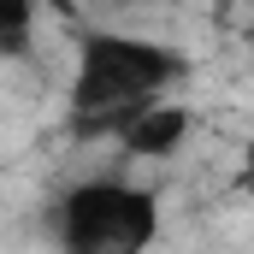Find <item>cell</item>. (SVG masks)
Returning a JSON list of instances; mask_svg holds the SVG:
<instances>
[{"label":"cell","instance_id":"obj_2","mask_svg":"<svg viewBox=\"0 0 254 254\" xmlns=\"http://www.w3.org/2000/svg\"><path fill=\"white\" fill-rule=\"evenodd\" d=\"M54 231L77 254H136L160 237V207L154 195L119 184V178H89L71 184L54 207Z\"/></svg>","mask_w":254,"mask_h":254},{"label":"cell","instance_id":"obj_4","mask_svg":"<svg viewBox=\"0 0 254 254\" xmlns=\"http://www.w3.org/2000/svg\"><path fill=\"white\" fill-rule=\"evenodd\" d=\"M36 30V0H0V54H24Z\"/></svg>","mask_w":254,"mask_h":254},{"label":"cell","instance_id":"obj_6","mask_svg":"<svg viewBox=\"0 0 254 254\" xmlns=\"http://www.w3.org/2000/svg\"><path fill=\"white\" fill-rule=\"evenodd\" d=\"M249 48H254V36H249Z\"/></svg>","mask_w":254,"mask_h":254},{"label":"cell","instance_id":"obj_5","mask_svg":"<svg viewBox=\"0 0 254 254\" xmlns=\"http://www.w3.org/2000/svg\"><path fill=\"white\" fill-rule=\"evenodd\" d=\"M243 184H249V195H254V142H249V154H243Z\"/></svg>","mask_w":254,"mask_h":254},{"label":"cell","instance_id":"obj_1","mask_svg":"<svg viewBox=\"0 0 254 254\" xmlns=\"http://www.w3.org/2000/svg\"><path fill=\"white\" fill-rule=\"evenodd\" d=\"M178 77H184L178 48L125 36V30H95V36H83L77 71H71V125L113 136L136 107L160 101Z\"/></svg>","mask_w":254,"mask_h":254},{"label":"cell","instance_id":"obj_3","mask_svg":"<svg viewBox=\"0 0 254 254\" xmlns=\"http://www.w3.org/2000/svg\"><path fill=\"white\" fill-rule=\"evenodd\" d=\"M113 136H119V148L136 154V160H166V154H178V142L190 136V107H178V101L160 95V101L136 107Z\"/></svg>","mask_w":254,"mask_h":254}]
</instances>
